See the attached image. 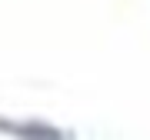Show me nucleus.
<instances>
[{"label":"nucleus","instance_id":"1","mask_svg":"<svg viewBox=\"0 0 150 140\" xmlns=\"http://www.w3.org/2000/svg\"><path fill=\"white\" fill-rule=\"evenodd\" d=\"M13 134L20 140H64V134H57L47 124H23V127H13Z\"/></svg>","mask_w":150,"mask_h":140},{"label":"nucleus","instance_id":"2","mask_svg":"<svg viewBox=\"0 0 150 140\" xmlns=\"http://www.w3.org/2000/svg\"><path fill=\"white\" fill-rule=\"evenodd\" d=\"M0 130H4V120H0Z\"/></svg>","mask_w":150,"mask_h":140}]
</instances>
